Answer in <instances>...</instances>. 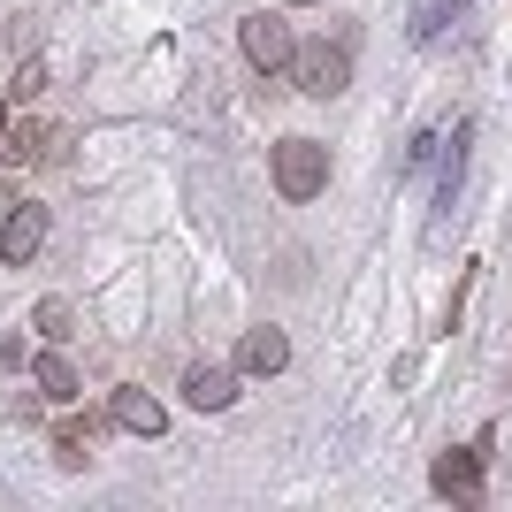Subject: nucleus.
<instances>
[{
    "label": "nucleus",
    "mask_w": 512,
    "mask_h": 512,
    "mask_svg": "<svg viewBox=\"0 0 512 512\" xmlns=\"http://www.w3.org/2000/svg\"><path fill=\"white\" fill-rule=\"evenodd\" d=\"M321 184H329V146H314V138H283V146H276V192L283 199H314Z\"/></svg>",
    "instance_id": "1"
},
{
    "label": "nucleus",
    "mask_w": 512,
    "mask_h": 512,
    "mask_svg": "<svg viewBox=\"0 0 512 512\" xmlns=\"http://www.w3.org/2000/svg\"><path fill=\"white\" fill-rule=\"evenodd\" d=\"M291 77H299V92H314V100H337V92L352 85V54H344V46H299V54H291Z\"/></svg>",
    "instance_id": "2"
},
{
    "label": "nucleus",
    "mask_w": 512,
    "mask_h": 512,
    "mask_svg": "<svg viewBox=\"0 0 512 512\" xmlns=\"http://www.w3.org/2000/svg\"><path fill=\"white\" fill-rule=\"evenodd\" d=\"M291 54H299V46H291V23L283 16H245V62L253 69L276 77V69H291Z\"/></svg>",
    "instance_id": "3"
},
{
    "label": "nucleus",
    "mask_w": 512,
    "mask_h": 512,
    "mask_svg": "<svg viewBox=\"0 0 512 512\" xmlns=\"http://www.w3.org/2000/svg\"><path fill=\"white\" fill-rule=\"evenodd\" d=\"M39 245H46V207H31V199H23V207H8V222H0V260H8V268H23Z\"/></svg>",
    "instance_id": "4"
},
{
    "label": "nucleus",
    "mask_w": 512,
    "mask_h": 512,
    "mask_svg": "<svg viewBox=\"0 0 512 512\" xmlns=\"http://www.w3.org/2000/svg\"><path fill=\"white\" fill-rule=\"evenodd\" d=\"M62 130H46V123H8L0 130V153H8V161H62Z\"/></svg>",
    "instance_id": "5"
},
{
    "label": "nucleus",
    "mask_w": 512,
    "mask_h": 512,
    "mask_svg": "<svg viewBox=\"0 0 512 512\" xmlns=\"http://www.w3.org/2000/svg\"><path fill=\"white\" fill-rule=\"evenodd\" d=\"M283 367H291L283 329H245V344H237V375H283Z\"/></svg>",
    "instance_id": "6"
},
{
    "label": "nucleus",
    "mask_w": 512,
    "mask_h": 512,
    "mask_svg": "<svg viewBox=\"0 0 512 512\" xmlns=\"http://www.w3.org/2000/svg\"><path fill=\"white\" fill-rule=\"evenodd\" d=\"M184 398H192L199 413H222V406L237 398V375H230V367H207V360H199V367H184Z\"/></svg>",
    "instance_id": "7"
},
{
    "label": "nucleus",
    "mask_w": 512,
    "mask_h": 512,
    "mask_svg": "<svg viewBox=\"0 0 512 512\" xmlns=\"http://www.w3.org/2000/svg\"><path fill=\"white\" fill-rule=\"evenodd\" d=\"M428 482H436L444 497H474L482 490V451H444V459L428 467Z\"/></svg>",
    "instance_id": "8"
},
{
    "label": "nucleus",
    "mask_w": 512,
    "mask_h": 512,
    "mask_svg": "<svg viewBox=\"0 0 512 512\" xmlns=\"http://www.w3.org/2000/svg\"><path fill=\"white\" fill-rule=\"evenodd\" d=\"M115 428H130V436H161L169 413H161V398H146V390H115Z\"/></svg>",
    "instance_id": "9"
},
{
    "label": "nucleus",
    "mask_w": 512,
    "mask_h": 512,
    "mask_svg": "<svg viewBox=\"0 0 512 512\" xmlns=\"http://www.w3.org/2000/svg\"><path fill=\"white\" fill-rule=\"evenodd\" d=\"M39 390L54 398V406H69V398H77V367H69L62 352H46V360H39Z\"/></svg>",
    "instance_id": "10"
},
{
    "label": "nucleus",
    "mask_w": 512,
    "mask_h": 512,
    "mask_svg": "<svg viewBox=\"0 0 512 512\" xmlns=\"http://www.w3.org/2000/svg\"><path fill=\"white\" fill-rule=\"evenodd\" d=\"M85 444H92V421H69L62 436H54V459H62V467H85Z\"/></svg>",
    "instance_id": "11"
},
{
    "label": "nucleus",
    "mask_w": 512,
    "mask_h": 512,
    "mask_svg": "<svg viewBox=\"0 0 512 512\" xmlns=\"http://www.w3.org/2000/svg\"><path fill=\"white\" fill-rule=\"evenodd\" d=\"M39 337H46V344L69 337V299H46V306H39Z\"/></svg>",
    "instance_id": "12"
},
{
    "label": "nucleus",
    "mask_w": 512,
    "mask_h": 512,
    "mask_svg": "<svg viewBox=\"0 0 512 512\" xmlns=\"http://www.w3.org/2000/svg\"><path fill=\"white\" fill-rule=\"evenodd\" d=\"M39 85H46V69H39V62H23V69H16V85H8V100L23 107V100H31V92H39Z\"/></svg>",
    "instance_id": "13"
},
{
    "label": "nucleus",
    "mask_w": 512,
    "mask_h": 512,
    "mask_svg": "<svg viewBox=\"0 0 512 512\" xmlns=\"http://www.w3.org/2000/svg\"><path fill=\"white\" fill-rule=\"evenodd\" d=\"M291 8H314V0H291Z\"/></svg>",
    "instance_id": "14"
}]
</instances>
